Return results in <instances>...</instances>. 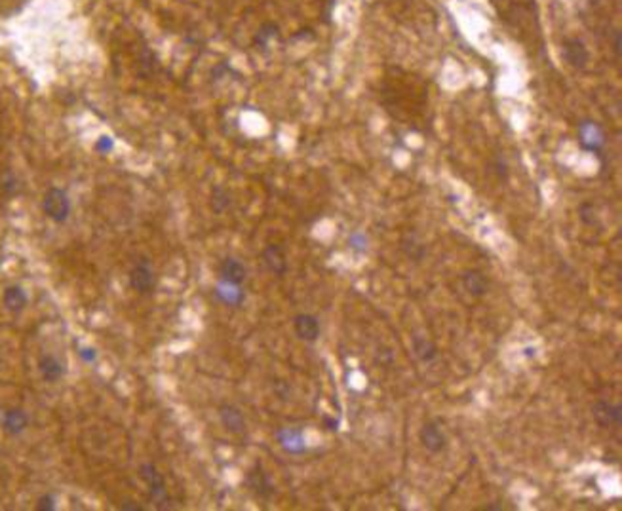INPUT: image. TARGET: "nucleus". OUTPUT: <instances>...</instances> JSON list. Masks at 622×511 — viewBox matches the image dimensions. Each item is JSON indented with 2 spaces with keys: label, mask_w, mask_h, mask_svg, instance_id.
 I'll use <instances>...</instances> for the list:
<instances>
[{
  "label": "nucleus",
  "mask_w": 622,
  "mask_h": 511,
  "mask_svg": "<svg viewBox=\"0 0 622 511\" xmlns=\"http://www.w3.org/2000/svg\"><path fill=\"white\" fill-rule=\"evenodd\" d=\"M139 475L149 485V495L153 498V502L156 503L158 510H170L171 508V498L168 495V488H166V481H164L162 473L156 469L154 464L147 462L139 468Z\"/></svg>",
  "instance_id": "nucleus-1"
},
{
  "label": "nucleus",
  "mask_w": 622,
  "mask_h": 511,
  "mask_svg": "<svg viewBox=\"0 0 622 511\" xmlns=\"http://www.w3.org/2000/svg\"><path fill=\"white\" fill-rule=\"evenodd\" d=\"M44 213L50 217L51 221L65 222L71 215V200H69L67 192L61 188H50L42 200Z\"/></svg>",
  "instance_id": "nucleus-2"
},
{
  "label": "nucleus",
  "mask_w": 622,
  "mask_h": 511,
  "mask_svg": "<svg viewBox=\"0 0 622 511\" xmlns=\"http://www.w3.org/2000/svg\"><path fill=\"white\" fill-rule=\"evenodd\" d=\"M154 285H156V276H154L149 259H139L129 272V287L145 295L154 289Z\"/></svg>",
  "instance_id": "nucleus-3"
},
{
  "label": "nucleus",
  "mask_w": 622,
  "mask_h": 511,
  "mask_svg": "<svg viewBox=\"0 0 622 511\" xmlns=\"http://www.w3.org/2000/svg\"><path fill=\"white\" fill-rule=\"evenodd\" d=\"M592 415L596 422L604 428H621L622 426V405L611 401L599 399L592 407Z\"/></svg>",
  "instance_id": "nucleus-4"
},
{
  "label": "nucleus",
  "mask_w": 622,
  "mask_h": 511,
  "mask_svg": "<svg viewBox=\"0 0 622 511\" xmlns=\"http://www.w3.org/2000/svg\"><path fill=\"white\" fill-rule=\"evenodd\" d=\"M419 441H421V445L425 447L426 451L434 452V454L447 449V437L442 432L440 424L434 422V420L423 424V428L419 430Z\"/></svg>",
  "instance_id": "nucleus-5"
},
{
  "label": "nucleus",
  "mask_w": 622,
  "mask_h": 511,
  "mask_svg": "<svg viewBox=\"0 0 622 511\" xmlns=\"http://www.w3.org/2000/svg\"><path fill=\"white\" fill-rule=\"evenodd\" d=\"M580 146L594 154H601L606 145V133L596 122H582L579 128Z\"/></svg>",
  "instance_id": "nucleus-6"
},
{
  "label": "nucleus",
  "mask_w": 622,
  "mask_h": 511,
  "mask_svg": "<svg viewBox=\"0 0 622 511\" xmlns=\"http://www.w3.org/2000/svg\"><path fill=\"white\" fill-rule=\"evenodd\" d=\"M246 483L247 486L251 488V493H256L259 498H263V500H271L274 496V485L271 483V477H269V473L264 471L263 466L257 462L253 469H249V473L246 475Z\"/></svg>",
  "instance_id": "nucleus-7"
},
{
  "label": "nucleus",
  "mask_w": 622,
  "mask_h": 511,
  "mask_svg": "<svg viewBox=\"0 0 622 511\" xmlns=\"http://www.w3.org/2000/svg\"><path fill=\"white\" fill-rule=\"evenodd\" d=\"M219 418H221V424L225 426V430L230 432V434H246V418H244V415H242V410L238 407L225 403V405H221V409H219Z\"/></svg>",
  "instance_id": "nucleus-8"
},
{
  "label": "nucleus",
  "mask_w": 622,
  "mask_h": 511,
  "mask_svg": "<svg viewBox=\"0 0 622 511\" xmlns=\"http://www.w3.org/2000/svg\"><path fill=\"white\" fill-rule=\"evenodd\" d=\"M563 60L567 61L571 67L584 68L590 61V53L586 46L579 38H567L563 42Z\"/></svg>",
  "instance_id": "nucleus-9"
},
{
  "label": "nucleus",
  "mask_w": 622,
  "mask_h": 511,
  "mask_svg": "<svg viewBox=\"0 0 622 511\" xmlns=\"http://www.w3.org/2000/svg\"><path fill=\"white\" fill-rule=\"evenodd\" d=\"M293 329L301 341L316 342L320 337V322L312 314H299L293 319Z\"/></svg>",
  "instance_id": "nucleus-10"
},
{
  "label": "nucleus",
  "mask_w": 622,
  "mask_h": 511,
  "mask_svg": "<svg viewBox=\"0 0 622 511\" xmlns=\"http://www.w3.org/2000/svg\"><path fill=\"white\" fill-rule=\"evenodd\" d=\"M276 439H278V443L286 452H290V454H303V452L307 451V443H305V437L303 434L299 432V430H293V428H282L276 432Z\"/></svg>",
  "instance_id": "nucleus-11"
},
{
  "label": "nucleus",
  "mask_w": 622,
  "mask_h": 511,
  "mask_svg": "<svg viewBox=\"0 0 622 511\" xmlns=\"http://www.w3.org/2000/svg\"><path fill=\"white\" fill-rule=\"evenodd\" d=\"M219 274H221L223 281L232 283V285H242L247 278L246 266L240 263V261H236V259H232V257H227V259L223 261L221 268H219Z\"/></svg>",
  "instance_id": "nucleus-12"
},
{
  "label": "nucleus",
  "mask_w": 622,
  "mask_h": 511,
  "mask_svg": "<svg viewBox=\"0 0 622 511\" xmlns=\"http://www.w3.org/2000/svg\"><path fill=\"white\" fill-rule=\"evenodd\" d=\"M462 287L472 297H484L489 291V281L486 274L480 270H466L462 274Z\"/></svg>",
  "instance_id": "nucleus-13"
},
{
  "label": "nucleus",
  "mask_w": 622,
  "mask_h": 511,
  "mask_svg": "<svg viewBox=\"0 0 622 511\" xmlns=\"http://www.w3.org/2000/svg\"><path fill=\"white\" fill-rule=\"evenodd\" d=\"M213 293L227 306H240L246 300V293L240 289V285H232V283H227V281L223 280L217 283V287H215Z\"/></svg>",
  "instance_id": "nucleus-14"
},
{
  "label": "nucleus",
  "mask_w": 622,
  "mask_h": 511,
  "mask_svg": "<svg viewBox=\"0 0 622 511\" xmlns=\"http://www.w3.org/2000/svg\"><path fill=\"white\" fill-rule=\"evenodd\" d=\"M263 261L269 266V270L276 274L278 278L288 272V261H286V255L280 246H266L263 249Z\"/></svg>",
  "instance_id": "nucleus-15"
},
{
  "label": "nucleus",
  "mask_w": 622,
  "mask_h": 511,
  "mask_svg": "<svg viewBox=\"0 0 622 511\" xmlns=\"http://www.w3.org/2000/svg\"><path fill=\"white\" fill-rule=\"evenodd\" d=\"M411 348L423 363H432L438 358V346L426 337H419V335L411 337Z\"/></svg>",
  "instance_id": "nucleus-16"
},
{
  "label": "nucleus",
  "mask_w": 622,
  "mask_h": 511,
  "mask_svg": "<svg viewBox=\"0 0 622 511\" xmlns=\"http://www.w3.org/2000/svg\"><path fill=\"white\" fill-rule=\"evenodd\" d=\"M38 371L46 382H58L65 375V369L60 363V359H55L53 356H42L38 361Z\"/></svg>",
  "instance_id": "nucleus-17"
},
{
  "label": "nucleus",
  "mask_w": 622,
  "mask_h": 511,
  "mask_svg": "<svg viewBox=\"0 0 622 511\" xmlns=\"http://www.w3.org/2000/svg\"><path fill=\"white\" fill-rule=\"evenodd\" d=\"M2 302H4V306L8 308L10 312H21L27 306L29 298H27L25 291L21 289L19 285H10V287L4 289Z\"/></svg>",
  "instance_id": "nucleus-18"
},
{
  "label": "nucleus",
  "mask_w": 622,
  "mask_h": 511,
  "mask_svg": "<svg viewBox=\"0 0 622 511\" xmlns=\"http://www.w3.org/2000/svg\"><path fill=\"white\" fill-rule=\"evenodd\" d=\"M27 424H29V418H27V415L21 409H10L4 415V420H2V426H4V430L10 435L21 434L27 428Z\"/></svg>",
  "instance_id": "nucleus-19"
},
{
  "label": "nucleus",
  "mask_w": 622,
  "mask_h": 511,
  "mask_svg": "<svg viewBox=\"0 0 622 511\" xmlns=\"http://www.w3.org/2000/svg\"><path fill=\"white\" fill-rule=\"evenodd\" d=\"M230 205V196L229 192L221 187H215L212 192V207L215 213H223L227 211Z\"/></svg>",
  "instance_id": "nucleus-20"
},
{
  "label": "nucleus",
  "mask_w": 622,
  "mask_h": 511,
  "mask_svg": "<svg viewBox=\"0 0 622 511\" xmlns=\"http://www.w3.org/2000/svg\"><path fill=\"white\" fill-rule=\"evenodd\" d=\"M349 246L354 251H360V253H364L367 249V236L366 234H362V232H354L352 236L349 238Z\"/></svg>",
  "instance_id": "nucleus-21"
},
{
  "label": "nucleus",
  "mask_w": 622,
  "mask_h": 511,
  "mask_svg": "<svg viewBox=\"0 0 622 511\" xmlns=\"http://www.w3.org/2000/svg\"><path fill=\"white\" fill-rule=\"evenodd\" d=\"M36 510H38V511H53V510H55V498H53L51 495L42 496V498L38 500V503H36Z\"/></svg>",
  "instance_id": "nucleus-22"
},
{
  "label": "nucleus",
  "mask_w": 622,
  "mask_h": 511,
  "mask_svg": "<svg viewBox=\"0 0 622 511\" xmlns=\"http://www.w3.org/2000/svg\"><path fill=\"white\" fill-rule=\"evenodd\" d=\"M80 358L84 359L86 363H94L95 359H97V352L94 348H80Z\"/></svg>",
  "instance_id": "nucleus-23"
},
{
  "label": "nucleus",
  "mask_w": 622,
  "mask_h": 511,
  "mask_svg": "<svg viewBox=\"0 0 622 511\" xmlns=\"http://www.w3.org/2000/svg\"><path fill=\"white\" fill-rule=\"evenodd\" d=\"M97 150H101V153H107V150H111L112 148V141L109 137H99V141H97Z\"/></svg>",
  "instance_id": "nucleus-24"
},
{
  "label": "nucleus",
  "mask_w": 622,
  "mask_h": 511,
  "mask_svg": "<svg viewBox=\"0 0 622 511\" xmlns=\"http://www.w3.org/2000/svg\"><path fill=\"white\" fill-rule=\"evenodd\" d=\"M122 510H126V511H143V508H141V506H137L136 502H126L124 506H122Z\"/></svg>",
  "instance_id": "nucleus-25"
},
{
  "label": "nucleus",
  "mask_w": 622,
  "mask_h": 511,
  "mask_svg": "<svg viewBox=\"0 0 622 511\" xmlns=\"http://www.w3.org/2000/svg\"><path fill=\"white\" fill-rule=\"evenodd\" d=\"M324 422H325V426H327V430H337V426H339V420H333V418L325 417Z\"/></svg>",
  "instance_id": "nucleus-26"
},
{
  "label": "nucleus",
  "mask_w": 622,
  "mask_h": 511,
  "mask_svg": "<svg viewBox=\"0 0 622 511\" xmlns=\"http://www.w3.org/2000/svg\"><path fill=\"white\" fill-rule=\"evenodd\" d=\"M614 51L621 53V33H619V31L614 33Z\"/></svg>",
  "instance_id": "nucleus-27"
},
{
  "label": "nucleus",
  "mask_w": 622,
  "mask_h": 511,
  "mask_svg": "<svg viewBox=\"0 0 622 511\" xmlns=\"http://www.w3.org/2000/svg\"><path fill=\"white\" fill-rule=\"evenodd\" d=\"M590 2H599V0H590Z\"/></svg>",
  "instance_id": "nucleus-28"
}]
</instances>
